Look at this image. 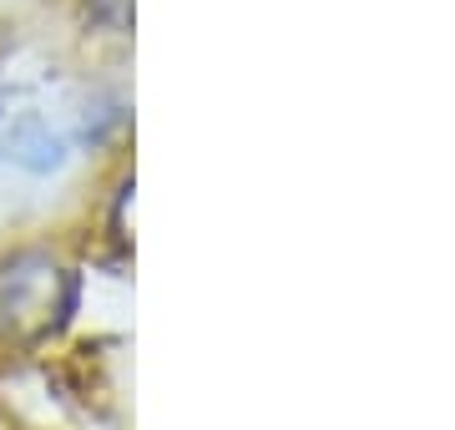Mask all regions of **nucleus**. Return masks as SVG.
Segmentation results:
<instances>
[{
	"mask_svg": "<svg viewBox=\"0 0 455 430\" xmlns=\"http://www.w3.org/2000/svg\"><path fill=\"white\" fill-rule=\"evenodd\" d=\"M82 309V274L46 249H20L0 264V339L41 349L71 330Z\"/></svg>",
	"mask_w": 455,
	"mask_h": 430,
	"instance_id": "1",
	"label": "nucleus"
},
{
	"mask_svg": "<svg viewBox=\"0 0 455 430\" xmlns=\"http://www.w3.org/2000/svg\"><path fill=\"white\" fill-rule=\"evenodd\" d=\"M0 152L5 163H16L31 178H46L66 163V137L51 127L46 116H16L11 127H0Z\"/></svg>",
	"mask_w": 455,
	"mask_h": 430,
	"instance_id": "2",
	"label": "nucleus"
},
{
	"mask_svg": "<svg viewBox=\"0 0 455 430\" xmlns=\"http://www.w3.org/2000/svg\"><path fill=\"white\" fill-rule=\"evenodd\" d=\"M86 11H92V20L101 31H112V36L132 31V0H86Z\"/></svg>",
	"mask_w": 455,
	"mask_h": 430,
	"instance_id": "3",
	"label": "nucleus"
},
{
	"mask_svg": "<svg viewBox=\"0 0 455 430\" xmlns=\"http://www.w3.org/2000/svg\"><path fill=\"white\" fill-rule=\"evenodd\" d=\"M0 127H5V112H0Z\"/></svg>",
	"mask_w": 455,
	"mask_h": 430,
	"instance_id": "4",
	"label": "nucleus"
}]
</instances>
